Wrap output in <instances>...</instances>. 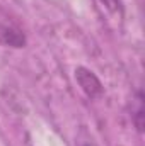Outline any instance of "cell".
<instances>
[{
	"label": "cell",
	"instance_id": "obj_1",
	"mask_svg": "<svg viewBox=\"0 0 145 146\" xmlns=\"http://www.w3.org/2000/svg\"><path fill=\"white\" fill-rule=\"evenodd\" d=\"M75 80H77L79 87L82 88V92L89 99H99L103 95V83H101V80L89 68L79 66L75 70Z\"/></svg>",
	"mask_w": 145,
	"mask_h": 146
},
{
	"label": "cell",
	"instance_id": "obj_2",
	"mask_svg": "<svg viewBox=\"0 0 145 146\" xmlns=\"http://www.w3.org/2000/svg\"><path fill=\"white\" fill-rule=\"evenodd\" d=\"M132 119H133V124L137 126V129L142 133L144 131V94H142V90L137 92L135 107H132Z\"/></svg>",
	"mask_w": 145,
	"mask_h": 146
},
{
	"label": "cell",
	"instance_id": "obj_4",
	"mask_svg": "<svg viewBox=\"0 0 145 146\" xmlns=\"http://www.w3.org/2000/svg\"><path fill=\"white\" fill-rule=\"evenodd\" d=\"M80 146H96L92 141H89V143H84V145H80Z\"/></svg>",
	"mask_w": 145,
	"mask_h": 146
},
{
	"label": "cell",
	"instance_id": "obj_3",
	"mask_svg": "<svg viewBox=\"0 0 145 146\" xmlns=\"http://www.w3.org/2000/svg\"><path fill=\"white\" fill-rule=\"evenodd\" d=\"M99 2L111 12H119L123 7V0H99Z\"/></svg>",
	"mask_w": 145,
	"mask_h": 146
}]
</instances>
